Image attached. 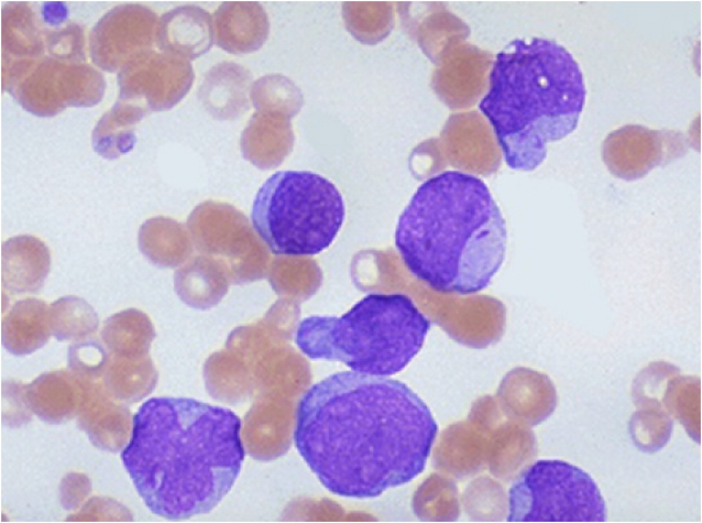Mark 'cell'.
I'll use <instances>...</instances> for the list:
<instances>
[{
    "instance_id": "ba28073f",
    "label": "cell",
    "mask_w": 702,
    "mask_h": 523,
    "mask_svg": "<svg viewBox=\"0 0 702 523\" xmlns=\"http://www.w3.org/2000/svg\"><path fill=\"white\" fill-rule=\"evenodd\" d=\"M690 144L684 134L627 125L611 132L602 146L603 160L615 177L634 181L652 169L683 156Z\"/></svg>"
},
{
    "instance_id": "3957f363",
    "label": "cell",
    "mask_w": 702,
    "mask_h": 523,
    "mask_svg": "<svg viewBox=\"0 0 702 523\" xmlns=\"http://www.w3.org/2000/svg\"><path fill=\"white\" fill-rule=\"evenodd\" d=\"M396 247L416 278L442 293L487 288L505 256V222L478 177L446 170L416 190L400 214Z\"/></svg>"
},
{
    "instance_id": "8992f818",
    "label": "cell",
    "mask_w": 702,
    "mask_h": 523,
    "mask_svg": "<svg viewBox=\"0 0 702 523\" xmlns=\"http://www.w3.org/2000/svg\"><path fill=\"white\" fill-rule=\"evenodd\" d=\"M346 214L338 188L306 170H280L258 190L251 212L254 229L275 255L311 256L327 248Z\"/></svg>"
},
{
    "instance_id": "7a4b0ae2",
    "label": "cell",
    "mask_w": 702,
    "mask_h": 523,
    "mask_svg": "<svg viewBox=\"0 0 702 523\" xmlns=\"http://www.w3.org/2000/svg\"><path fill=\"white\" fill-rule=\"evenodd\" d=\"M241 428L230 409L190 398H151L134 416L121 461L153 513L173 520L208 513L240 473Z\"/></svg>"
},
{
    "instance_id": "4fadbf2b",
    "label": "cell",
    "mask_w": 702,
    "mask_h": 523,
    "mask_svg": "<svg viewBox=\"0 0 702 523\" xmlns=\"http://www.w3.org/2000/svg\"><path fill=\"white\" fill-rule=\"evenodd\" d=\"M51 267L48 247L32 235H18L1 247V282L12 294L32 293L43 285Z\"/></svg>"
},
{
    "instance_id": "8fae6325",
    "label": "cell",
    "mask_w": 702,
    "mask_h": 523,
    "mask_svg": "<svg viewBox=\"0 0 702 523\" xmlns=\"http://www.w3.org/2000/svg\"><path fill=\"white\" fill-rule=\"evenodd\" d=\"M269 28L267 14L256 1H225L213 14L215 42L230 53L257 51L267 40Z\"/></svg>"
},
{
    "instance_id": "277c9868",
    "label": "cell",
    "mask_w": 702,
    "mask_h": 523,
    "mask_svg": "<svg viewBox=\"0 0 702 523\" xmlns=\"http://www.w3.org/2000/svg\"><path fill=\"white\" fill-rule=\"evenodd\" d=\"M479 107L492 126L507 165L532 171L546 144L577 127L586 90L572 54L544 38L516 40L497 55Z\"/></svg>"
},
{
    "instance_id": "2e32d148",
    "label": "cell",
    "mask_w": 702,
    "mask_h": 523,
    "mask_svg": "<svg viewBox=\"0 0 702 523\" xmlns=\"http://www.w3.org/2000/svg\"><path fill=\"white\" fill-rule=\"evenodd\" d=\"M290 118L278 112L256 111L241 138L244 155L263 162L283 150L290 133Z\"/></svg>"
},
{
    "instance_id": "e0dca14e",
    "label": "cell",
    "mask_w": 702,
    "mask_h": 523,
    "mask_svg": "<svg viewBox=\"0 0 702 523\" xmlns=\"http://www.w3.org/2000/svg\"><path fill=\"white\" fill-rule=\"evenodd\" d=\"M341 14L348 31L364 44H378L394 27V7L389 1H344Z\"/></svg>"
},
{
    "instance_id": "7402d4cb",
    "label": "cell",
    "mask_w": 702,
    "mask_h": 523,
    "mask_svg": "<svg viewBox=\"0 0 702 523\" xmlns=\"http://www.w3.org/2000/svg\"><path fill=\"white\" fill-rule=\"evenodd\" d=\"M632 416L629 433L636 446L642 451L653 452L668 442L673 429L669 413L658 406H641Z\"/></svg>"
},
{
    "instance_id": "ac0fdd59",
    "label": "cell",
    "mask_w": 702,
    "mask_h": 523,
    "mask_svg": "<svg viewBox=\"0 0 702 523\" xmlns=\"http://www.w3.org/2000/svg\"><path fill=\"white\" fill-rule=\"evenodd\" d=\"M101 336L109 355L140 357L149 342V327L142 313L127 309L106 320Z\"/></svg>"
},
{
    "instance_id": "5b68a950",
    "label": "cell",
    "mask_w": 702,
    "mask_h": 523,
    "mask_svg": "<svg viewBox=\"0 0 702 523\" xmlns=\"http://www.w3.org/2000/svg\"><path fill=\"white\" fill-rule=\"evenodd\" d=\"M430 327L408 296L370 294L339 317L303 319L295 344L311 359L339 361L352 371L389 377L419 353Z\"/></svg>"
},
{
    "instance_id": "ffe728a7",
    "label": "cell",
    "mask_w": 702,
    "mask_h": 523,
    "mask_svg": "<svg viewBox=\"0 0 702 523\" xmlns=\"http://www.w3.org/2000/svg\"><path fill=\"white\" fill-rule=\"evenodd\" d=\"M250 98L256 111L282 114L290 118L301 110L304 99L300 89L286 76H263L252 86Z\"/></svg>"
},
{
    "instance_id": "d6986e66",
    "label": "cell",
    "mask_w": 702,
    "mask_h": 523,
    "mask_svg": "<svg viewBox=\"0 0 702 523\" xmlns=\"http://www.w3.org/2000/svg\"><path fill=\"white\" fill-rule=\"evenodd\" d=\"M52 335L59 341L80 340L95 333L99 326L98 316L84 299L66 296L49 306Z\"/></svg>"
},
{
    "instance_id": "44dd1931",
    "label": "cell",
    "mask_w": 702,
    "mask_h": 523,
    "mask_svg": "<svg viewBox=\"0 0 702 523\" xmlns=\"http://www.w3.org/2000/svg\"><path fill=\"white\" fill-rule=\"evenodd\" d=\"M677 370L668 379L661 398V403L668 412L681 421L692 437L697 435V411L700 409V379L690 376L680 375Z\"/></svg>"
},
{
    "instance_id": "7c38bea8",
    "label": "cell",
    "mask_w": 702,
    "mask_h": 523,
    "mask_svg": "<svg viewBox=\"0 0 702 523\" xmlns=\"http://www.w3.org/2000/svg\"><path fill=\"white\" fill-rule=\"evenodd\" d=\"M158 45L164 53L193 60L207 53L213 42L210 14L192 5L179 6L165 13L156 31Z\"/></svg>"
},
{
    "instance_id": "6da1fadb",
    "label": "cell",
    "mask_w": 702,
    "mask_h": 523,
    "mask_svg": "<svg viewBox=\"0 0 702 523\" xmlns=\"http://www.w3.org/2000/svg\"><path fill=\"white\" fill-rule=\"evenodd\" d=\"M438 431L405 383L355 371L312 385L296 411L297 450L330 492L370 498L424 469Z\"/></svg>"
},
{
    "instance_id": "9a60e30c",
    "label": "cell",
    "mask_w": 702,
    "mask_h": 523,
    "mask_svg": "<svg viewBox=\"0 0 702 523\" xmlns=\"http://www.w3.org/2000/svg\"><path fill=\"white\" fill-rule=\"evenodd\" d=\"M51 335L49 307L40 299L18 301L3 319V345L16 355L36 351L48 342Z\"/></svg>"
},
{
    "instance_id": "603a6c76",
    "label": "cell",
    "mask_w": 702,
    "mask_h": 523,
    "mask_svg": "<svg viewBox=\"0 0 702 523\" xmlns=\"http://www.w3.org/2000/svg\"><path fill=\"white\" fill-rule=\"evenodd\" d=\"M86 338L77 340L69 346V362L79 368L101 366L108 360V353L97 340Z\"/></svg>"
},
{
    "instance_id": "30bf717a",
    "label": "cell",
    "mask_w": 702,
    "mask_h": 523,
    "mask_svg": "<svg viewBox=\"0 0 702 523\" xmlns=\"http://www.w3.org/2000/svg\"><path fill=\"white\" fill-rule=\"evenodd\" d=\"M136 66L138 92L153 110L172 108L186 96L193 82L191 63L169 53L149 50L140 55Z\"/></svg>"
},
{
    "instance_id": "5bb4252c",
    "label": "cell",
    "mask_w": 702,
    "mask_h": 523,
    "mask_svg": "<svg viewBox=\"0 0 702 523\" xmlns=\"http://www.w3.org/2000/svg\"><path fill=\"white\" fill-rule=\"evenodd\" d=\"M252 75L243 66L223 62L206 74L198 97L206 110L215 118L234 119L250 108Z\"/></svg>"
},
{
    "instance_id": "52a82bcc",
    "label": "cell",
    "mask_w": 702,
    "mask_h": 523,
    "mask_svg": "<svg viewBox=\"0 0 702 523\" xmlns=\"http://www.w3.org/2000/svg\"><path fill=\"white\" fill-rule=\"evenodd\" d=\"M606 506L592 478L560 460L526 468L509 492V522H604Z\"/></svg>"
},
{
    "instance_id": "9c48e42d",
    "label": "cell",
    "mask_w": 702,
    "mask_h": 523,
    "mask_svg": "<svg viewBox=\"0 0 702 523\" xmlns=\"http://www.w3.org/2000/svg\"><path fill=\"white\" fill-rule=\"evenodd\" d=\"M490 55L468 44L451 47L437 62L432 79L435 92L454 109L470 107L483 92L492 69Z\"/></svg>"
}]
</instances>
